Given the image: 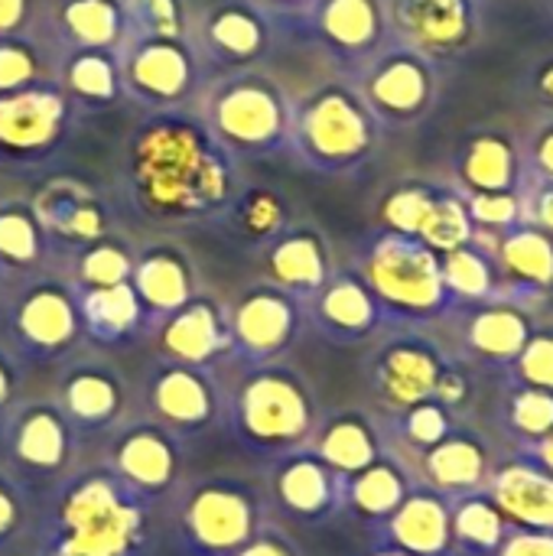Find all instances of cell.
Listing matches in <instances>:
<instances>
[{
	"instance_id": "cell-1",
	"label": "cell",
	"mask_w": 553,
	"mask_h": 556,
	"mask_svg": "<svg viewBox=\"0 0 553 556\" xmlns=\"http://www.w3.org/2000/svg\"><path fill=\"white\" fill-rule=\"evenodd\" d=\"M244 182V163L212 137L196 108H176L147 111L124 134L111 192L121 215L176 235L222 228Z\"/></svg>"
},
{
	"instance_id": "cell-2",
	"label": "cell",
	"mask_w": 553,
	"mask_h": 556,
	"mask_svg": "<svg viewBox=\"0 0 553 556\" xmlns=\"http://www.w3.org/2000/svg\"><path fill=\"white\" fill-rule=\"evenodd\" d=\"M153 508L108 466L65 476L36 515V556H150Z\"/></svg>"
},
{
	"instance_id": "cell-3",
	"label": "cell",
	"mask_w": 553,
	"mask_h": 556,
	"mask_svg": "<svg viewBox=\"0 0 553 556\" xmlns=\"http://www.w3.org/2000/svg\"><path fill=\"white\" fill-rule=\"evenodd\" d=\"M196 114L241 163H274L290 156L293 94L264 65L209 75Z\"/></svg>"
},
{
	"instance_id": "cell-4",
	"label": "cell",
	"mask_w": 553,
	"mask_h": 556,
	"mask_svg": "<svg viewBox=\"0 0 553 556\" xmlns=\"http://www.w3.org/2000/svg\"><path fill=\"white\" fill-rule=\"evenodd\" d=\"M222 424L244 453L277 463L313 443L316 394L310 381L284 362L254 365L244 368L238 384L225 394Z\"/></svg>"
},
{
	"instance_id": "cell-5",
	"label": "cell",
	"mask_w": 553,
	"mask_h": 556,
	"mask_svg": "<svg viewBox=\"0 0 553 556\" xmlns=\"http://www.w3.org/2000/svg\"><path fill=\"white\" fill-rule=\"evenodd\" d=\"M381 134V121L349 75L293 98L290 160L316 176H355L375 160Z\"/></svg>"
},
{
	"instance_id": "cell-6",
	"label": "cell",
	"mask_w": 553,
	"mask_h": 556,
	"mask_svg": "<svg viewBox=\"0 0 553 556\" xmlns=\"http://www.w3.org/2000/svg\"><path fill=\"white\" fill-rule=\"evenodd\" d=\"M0 319L7 345L23 365L68 362L85 342L78 293L62 267L10 283L0 296Z\"/></svg>"
},
{
	"instance_id": "cell-7",
	"label": "cell",
	"mask_w": 553,
	"mask_h": 556,
	"mask_svg": "<svg viewBox=\"0 0 553 556\" xmlns=\"http://www.w3.org/2000/svg\"><path fill=\"white\" fill-rule=\"evenodd\" d=\"M264 492L235 476H205L176 489L173 541L183 556L238 554L267 521Z\"/></svg>"
},
{
	"instance_id": "cell-8",
	"label": "cell",
	"mask_w": 553,
	"mask_h": 556,
	"mask_svg": "<svg viewBox=\"0 0 553 556\" xmlns=\"http://www.w3.org/2000/svg\"><path fill=\"white\" fill-rule=\"evenodd\" d=\"M352 270L378 296L388 323H417L433 319L453 306V296L443 287L440 254L414 235L375 231Z\"/></svg>"
},
{
	"instance_id": "cell-9",
	"label": "cell",
	"mask_w": 553,
	"mask_h": 556,
	"mask_svg": "<svg viewBox=\"0 0 553 556\" xmlns=\"http://www.w3.org/2000/svg\"><path fill=\"white\" fill-rule=\"evenodd\" d=\"M85 114L55 81L0 94V173H49L81 130Z\"/></svg>"
},
{
	"instance_id": "cell-10",
	"label": "cell",
	"mask_w": 553,
	"mask_h": 556,
	"mask_svg": "<svg viewBox=\"0 0 553 556\" xmlns=\"http://www.w3.org/2000/svg\"><path fill=\"white\" fill-rule=\"evenodd\" d=\"M121 68L127 98L143 114L196 108L209 81V68L199 59L192 39L130 36L121 49Z\"/></svg>"
},
{
	"instance_id": "cell-11",
	"label": "cell",
	"mask_w": 553,
	"mask_h": 556,
	"mask_svg": "<svg viewBox=\"0 0 553 556\" xmlns=\"http://www.w3.org/2000/svg\"><path fill=\"white\" fill-rule=\"evenodd\" d=\"M29 202L39 215L59 267L81 248L124 228L114 192L81 176L52 173L33 189Z\"/></svg>"
},
{
	"instance_id": "cell-12",
	"label": "cell",
	"mask_w": 553,
	"mask_h": 556,
	"mask_svg": "<svg viewBox=\"0 0 553 556\" xmlns=\"http://www.w3.org/2000/svg\"><path fill=\"white\" fill-rule=\"evenodd\" d=\"M306 326V303L257 277L228 303L231 358L241 368L280 362Z\"/></svg>"
},
{
	"instance_id": "cell-13",
	"label": "cell",
	"mask_w": 553,
	"mask_h": 556,
	"mask_svg": "<svg viewBox=\"0 0 553 556\" xmlns=\"http://www.w3.org/2000/svg\"><path fill=\"white\" fill-rule=\"evenodd\" d=\"M280 23L254 0H212L192 13V46L209 75L261 68L274 55Z\"/></svg>"
},
{
	"instance_id": "cell-14",
	"label": "cell",
	"mask_w": 553,
	"mask_h": 556,
	"mask_svg": "<svg viewBox=\"0 0 553 556\" xmlns=\"http://www.w3.org/2000/svg\"><path fill=\"white\" fill-rule=\"evenodd\" d=\"M284 26L316 46L345 75L359 72L391 42L388 0H313Z\"/></svg>"
},
{
	"instance_id": "cell-15",
	"label": "cell",
	"mask_w": 553,
	"mask_h": 556,
	"mask_svg": "<svg viewBox=\"0 0 553 556\" xmlns=\"http://www.w3.org/2000/svg\"><path fill=\"white\" fill-rule=\"evenodd\" d=\"M349 78L385 130L414 124L437 98V62L398 39H391Z\"/></svg>"
},
{
	"instance_id": "cell-16",
	"label": "cell",
	"mask_w": 553,
	"mask_h": 556,
	"mask_svg": "<svg viewBox=\"0 0 553 556\" xmlns=\"http://www.w3.org/2000/svg\"><path fill=\"white\" fill-rule=\"evenodd\" d=\"M0 427L7 459L26 489L65 479L81 437L55 401H20Z\"/></svg>"
},
{
	"instance_id": "cell-17",
	"label": "cell",
	"mask_w": 553,
	"mask_h": 556,
	"mask_svg": "<svg viewBox=\"0 0 553 556\" xmlns=\"http://www.w3.org/2000/svg\"><path fill=\"white\" fill-rule=\"evenodd\" d=\"M143 401L150 420L166 427L183 443L218 427L225 414V391L215 381V368H192L163 358H156L147 371Z\"/></svg>"
},
{
	"instance_id": "cell-18",
	"label": "cell",
	"mask_w": 553,
	"mask_h": 556,
	"mask_svg": "<svg viewBox=\"0 0 553 556\" xmlns=\"http://www.w3.org/2000/svg\"><path fill=\"white\" fill-rule=\"evenodd\" d=\"M183 450L186 443L179 437L147 417L114 433L108 469L156 505L183 485Z\"/></svg>"
},
{
	"instance_id": "cell-19",
	"label": "cell",
	"mask_w": 553,
	"mask_h": 556,
	"mask_svg": "<svg viewBox=\"0 0 553 556\" xmlns=\"http://www.w3.org/2000/svg\"><path fill=\"white\" fill-rule=\"evenodd\" d=\"M447 368L450 365L433 342L417 332H401L385 339L368 358V384L385 407L401 414L414 404L433 401Z\"/></svg>"
},
{
	"instance_id": "cell-20",
	"label": "cell",
	"mask_w": 553,
	"mask_h": 556,
	"mask_svg": "<svg viewBox=\"0 0 553 556\" xmlns=\"http://www.w3.org/2000/svg\"><path fill=\"white\" fill-rule=\"evenodd\" d=\"M391 39L433 62L463 55L482 29L479 0H388Z\"/></svg>"
},
{
	"instance_id": "cell-21",
	"label": "cell",
	"mask_w": 553,
	"mask_h": 556,
	"mask_svg": "<svg viewBox=\"0 0 553 556\" xmlns=\"http://www.w3.org/2000/svg\"><path fill=\"white\" fill-rule=\"evenodd\" d=\"M156 345V358L192 365V368H215L218 362L231 358V329H228V303L215 293L202 290L186 306L160 319L150 332Z\"/></svg>"
},
{
	"instance_id": "cell-22",
	"label": "cell",
	"mask_w": 553,
	"mask_h": 556,
	"mask_svg": "<svg viewBox=\"0 0 553 556\" xmlns=\"http://www.w3.org/2000/svg\"><path fill=\"white\" fill-rule=\"evenodd\" d=\"M130 287L153 326L205 290L196 254L173 235L137 244Z\"/></svg>"
},
{
	"instance_id": "cell-23",
	"label": "cell",
	"mask_w": 553,
	"mask_h": 556,
	"mask_svg": "<svg viewBox=\"0 0 553 556\" xmlns=\"http://www.w3.org/2000/svg\"><path fill=\"white\" fill-rule=\"evenodd\" d=\"M52 401L78 437L108 433L127 410V381L108 358H68Z\"/></svg>"
},
{
	"instance_id": "cell-24",
	"label": "cell",
	"mask_w": 553,
	"mask_h": 556,
	"mask_svg": "<svg viewBox=\"0 0 553 556\" xmlns=\"http://www.w3.org/2000/svg\"><path fill=\"white\" fill-rule=\"evenodd\" d=\"M261 280L293 293L310 303L323 283L336 274L332 244L326 231L313 222H290L280 235H274L261 251Z\"/></svg>"
},
{
	"instance_id": "cell-25",
	"label": "cell",
	"mask_w": 553,
	"mask_h": 556,
	"mask_svg": "<svg viewBox=\"0 0 553 556\" xmlns=\"http://www.w3.org/2000/svg\"><path fill=\"white\" fill-rule=\"evenodd\" d=\"M306 323L336 345H359L388 323L378 296L352 267H336L323 290L306 303Z\"/></svg>"
},
{
	"instance_id": "cell-26",
	"label": "cell",
	"mask_w": 553,
	"mask_h": 556,
	"mask_svg": "<svg viewBox=\"0 0 553 556\" xmlns=\"http://www.w3.org/2000/svg\"><path fill=\"white\" fill-rule=\"evenodd\" d=\"M271 498L290 521L323 525L345 508V479L306 446L274 463Z\"/></svg>"
},
{
	"instance_id": "cell-27",
	"label": "cell",
	"mask_w": 553,
	"mask_h": 556,
	"mask_svg": "<svg viewBox=\"0 0 553 556\" xmlns=\"http://www.w3.org/2000/svg\"><path fill=\"white\" fill-rule=\"evenodd\" d=\"M55 49H124L134 36L130 10L117 0H52L39 26Z\"/></svg>"
},
{
	"instance_id": "cell-28",
	"label": "cell",
	"mask_w": 553,
	"mask_h": 556,
	"mask_svg": "<svg viewBox=\"0 0 553 556\" xmlns=\"http://www.w3.org/2000/svg\"><path fill=\"white\" fill-rule=\"evenodd\" d=\"M55 85L85 117L130 104L117 49H59Z\"/></svg>"
},
{
	"instance_id": "cell-29",
	"label": "cell",
	"mask_w": 553,
	"mask_h": 556,
	"mask_svg": "<svg viewBox=\"0 0 553 556\" xmlns=\"http://www.w3.org/2000/svg\"><path fill=\"white\" fill-rule=\"evenodd\" d=\"M75 293H78L85 342L98 349H127L153 332V323L130 283L75 290Z\"/></svg>"
},
{
	"instance_id": "cell-30",
	"label": "cell",
	"mask_w": 553,
	"mask_h": 556,
	"mask_svg": "<svg viewBox=\"0 0 553 556\" xmlns=\"http://www.w3.org/2000/svg\"><path fill=\"white\" fill-rule=\"evenodd\" d=\"M385 547L407 556H447L453 551V505L433 489H414L381 525Z\"/></svg>"
},
{
	"instance_id": "cell-31",
	"label": "cell",
	"mask_w": 553,
	"mask_h": 556,
	"mask_svg": "<svg viewBox=\"0 0 553 556\" xmlns=\"http://www.w3.org/2000/svg\"><path fill=\"white\" fill-rule=\"evenodd\" d=\"M499 280L515 293H548L553 290V235L531 222H518L489 244Z\"/></svg>"
},
{
	"instance_id": "cell-32",
	"label": "cell",
	"mask_w": 553,
	"mask_h": 556,
	"mask_svg": "<svg viewBox=\"0 0 553 556\" xmlns=\"http://www.w3.org/2000/svg\"><path fill=\"white\" fill-rule=\"evenodd\" d=\"M512 528L553 531V472L531 459L508 463L489 479L486 492Z\"/></svg>"
},
{
	"instance_id": "cell-33",
	"label": "cell",
	"mask_w": 553,
	"mask_h": 556,
	"mask_svg": "<svg viewBox=\"0 0 553 556\" xmlns=\"http://www.w3.org/2000/svg\"><path fill=\"white\" fill-rule=\"evenodd\" d=\"M463 195L476 192H518L521 189V156L508 134L482 130L476 134L453 163Z\"/></svg>"
},
{
	"instance_id": "cell-34",
	"label": "cell",
	"mask_w": 553,
	"mask_h": 556,
	"mask_svg": "<svg viewBox=\"0 0 553 556\" xmlns=\"http://www.w3.org/2000/svg\"><path fill=\"white\" fill-rule=\"evenodd\" d=\"M49 267L59 264L33 202L0 195V270L7 274V280L16 283Z\"/></svg>"
},
{
	"instance_id": "cell-35",
	"label": "cell",
	"mask_w": 553,
	"mask_h": 556,
	"mask_svg": "<svg viewBox=\"0 0 553 556\" xmlns=\"http://www.w3.org/2000/svg\"><path fill=\"white\" fill-rule=\"evenodd\" d=\"M424 472L433 492L443 498H463L489 482V450L479 437L453 430L433 450L424 453Z\"/></svg>"
},
{
	"instance_id": "cell-36",
	"label": "cell",
	"mask_w": 553,
	"mask_h": 556,
	"mask_svg": "<svg viewBox=\"0 0 553 556\" xmlns=\"http://www.w3.org/2000/svg\"><path fill=\"white\" fill-rule=\"evenodd\" d=\"M531 332L535 329H531L528 313L521 306L502 303V300H489L466 323L469 349L482 362H492V365H515V358L528 345Z\"/></svg>"
},
{
	"instance_id": "cell-37",
	"label": "cell",
	"mask_w": 553,
	"mask_h": 556,
	"mask_svg": "<svg viewBox=\"0 0 553 556\" xmlns=\"http://www.w3.org/2000/svg\"><path fill=\"white\" fill-rule=\"evenodd\" d=\"M411 492H414V485H411L407 469L394 456L381 453V459H375L368 469L345 479V508L342 511H352L355 518L372 521V525H385L404 505V498Z\"/></svg>"
},
{
	"instance_id": "cell-38",
	"label": "cell",
	"mask_w": 553,
	"mask_h": 556,
	"mask_svg": "<svg viewBox=\"0 0 553 556\" xmlns=\"http://www.w3.org/2000/svg\"><path fill=\"white\" fill-rule=\"evenodd\" d=\"M310 450L342 479H352L355 472H362L375 459H381V440H378L372 420L362 414H352V410L326 420L316 430Z\"/></svg>"
},
{
	"instance_id": "cell-39",
	"label": "cell",
	"mask_w": 553,
	"mask_h": 556,
	"mask_svg": "<svg viewBox=\"0 0 553 556\" xmlns=\"http://www.w3.org/2000/svg\"><path fill=\"white\" fill-rule=\"evenodd\" d=\"M290 202L280 189L264 182H244L235 205L228 208L222 228L231 231L244 248L261 251L274 235H280L290 225Z\"/></svg>"
},
{
	"instance_id": "cell-40",
	"label": "cell",
	"mask_w": 553,
	"mask_h": 556,
	"mask_svg": "<svg viewBox=\"0 0 553 556\" xmlns=\"http://www.w3.org/2000/svg\"><path fill=\"white\" fill-rule=\"evenodd\" d=\"M134 257H137V241H130L127 231L117 228V231L98 238L95 244L81 248L78 254H72L62 264V270L75 290L117 287V283H130Z\"/></svg>"
},
{
	"instance_id": "cell-41",
	"label": "cell",
	"mask_w": 553,
	"mask_h": 556,
	"mask_svg": "<svg viewBox=\"0 0 553 556\" xmlns=\"http://www.w3.org/2000/svg\"><path fill=\"white\" fill-rule=\"evenodd\" d=\"M440 274L453 303H489L499 296V267L479 238L440 254Z\"/></svg>"
},
{
	"instance_id": "cell-42",
	"label": "cell",
	"mask_w": 553,
	"mask_h": 556,
	"mask_svg": "<svg viewBox=\"0 0 553 556\" xmlns=\"http://www.w3.org/2000/svg\"><path fill=\"white\" fill-rule=\"evenodd\" d=\"M55 59L59 49L42 29L0 39V94L55 81Z\"/></svg>"
},
{
	"instance_id": "cell-43",
	"label": "cell",
	"mask_w": 553,
	"mask_h": 556,
	"mask_svg": "<svg viewBox=\"0 0 553 556\" xmlns=\"http://www.w3.org/2000/svg\"><path fill=\"white\" fill-rule=\"evenodd\" d=\"M512 525L499 511V505L489 495H463L453 505V547H463L469 554L492 556L502 541L508 538Z\"/></svg>"
},
{
	"instance_id": "cell-44",
	"label": "cell",
	"mask_w": 553,
	"mask_h": 556,
	"mask_svg": "<svg viewBox=\"0 0 553 556\" xmlns=\"http://www.w3.org/2000/svg\"><path fill=\"white\" fill-rule=\"evenodd\" d=\"M440 199V189L430 182H417V179H404L398 186H391L381 202H378V222L381 231H398V235H414L420 238L433 205Z\"/></svg>"
},
{
	"instance_id": "cell-45",
	"label": "cell",
	"mask_w": 553,
	"mask_h": 556,
	"mask_svg": "<svg viewBox=\"0 0 553 556\" xmlns=\"http://www.w3.org/2000/svg\"><path fill=\"white\" fill-rule=\"evenodd\" d=\"M476 238V225L469 218V208H466V199L463 192H453V189H440V199L420 231V241L430 244L437 254H447L453 248H463Z\"/></svg>"
},
{
	"instance_id": "cell-46",
	"label": "cell",
	"mask_w": 553,
	"mask_h": 556,
	"mask_svg": "<svg viewBox=\"0 0 553 556\" xmlns=\"http://www.w3.org/2000/svg\"><path fill=\"white\" fill-rule=\"evenodd\" d=\"M134 36H160V39H189L192 33V7L189 0H130Z\"/></svg>"
},
{
	"instance_id": "cell-47",
	"label": "cell",
	"mask_w": 553,
	"mask_h": 556,
	"mask_svg": "<svg viewBox=\"0 0 553 556\" xmlns=\"http://www.w3.org/2000/svg\"><path fill=\"white\" fill-rule=\"evenodd\" d=\"M398 427H401V437L414 446V450H433L440 440H447L456 427H453V410L443 407L437 397L433 401H424V404H414L407 410L398 414Z\"/></svg>"
},
{
	"instance_id": "cell-48",
	"label": "cell",
	"mask_w": 553,
	"mask_h": 556,
	"mask_svg": "<svg viewBox=\"0 0 553 556\" xmlns=\"http://www.w3.org/2000/svg\"><path fill=\"white\" fill-rule=\"evenodd\" d=\"M469 218L476 225V235H502L512 225L525 222V202H521V189L518 192H476V195H463Z\"/></svg>"
},
{
	"instance_id": "cell-49",
	"label": "cell",
	"mask_w": 553,
	"mask_h": 556,
	"mask_svg": "<svg viewBox=\"0 0 553 556\" xmlns=\"http://www.w3.org/2000/svg\"><path fill=\"white\" fill-rule=\"evenodd\" d=\"M29 518H33L29 489L16 476L0 472V556L26 534Z\"/></svg>"
},
{
	"instance_id": "cell-50",
	"label": "cell",
	"mask_w": 553,
	"mask_h": 556,
	"mask_svg": "<svg viewBox=\"0 0 553 556\" xmlns=\"http://www.w3.org/2000/svg\"><path fill=\"white\" fill-rule=\"evenodd\" d=\"M508 424L531 443L548 437L553 430V391L521 384V391H515L508 404Z\"/></svg>"
},
{
	"instance_id": "cell-51",
	"label": "cell",
	"mask_w": 553,
	"mask_h": 556,
	"mask_svg": "<svg viewBox=\"0 0 553 556\" xmlns=\"http://www.w3.org/2000/svg\"><path fill=\"white\" fill-rule=\"evenodd\" d=\"M515 371L525 388L553 391V332H531L528 345L515 358Z\"/></svg>"
},
{
	"instance_id": "cell-52",
	"label": "cell",
	"mask_w": 553,
	"mask_h": 556,
	"mask_svg": "<svg viewBox=\"0 0 553 556\" xmlns=\"http://www.w3.org/2000/svg\"><path fill=\"white\" fill-rule=\"evenodd\" d=\"M46 0H0V39L26 36L42 26Z\"/></svg>"
},
{
	"instance_id": "cell-53",
	"label": "cell",
	"mask_w": 553,
	"mask_h": 556,
	"mask_svg": "<svg viewBox=\"0 0 553 556\" xmlns=\"http://www.w3.org/2000/svg\"><path fill=\"white\" fill-rule=\"evenodd\" d=\"M23 358L10 349L0 345V424L13 414L20 404V388H23Z\"/></svg>"
},
{
	"instance_id": "cell-54",
	"label": "cell",
	"mask_w": 553,
	"mask_h": 556,
	"mask_svg": "<svg viewBox=\"0 0 553 556\" xmlns=\"http://www.w3.org/2000/svg\"><path fill=\"white\" fill-rule=\"evenodd\" d=\"M492 556H553V531L512 528Z\"/></svg>"
},
{
	"instance_id": "cell-55",
	"label": "cell",
	"mask_w": 553,
	"mask_h": 556,
	"mask_svg": "<svg viewBox=\"0 0 553 556\" xmlns=\"http://www.w3.org/2000/svg\"><path fill=\"white\" fill-rule=\"evenodd\" d=\"M521 202H525V222L553 235V182L531 179V186L521 192Z\"/></svg>"
},
{
	"instance_id": "cell-56",
	"label": "cell",
	"mask_w": 553,
	"mask_h": 556,
	"mask_svg": "<svg viewBox=\"0 0 553 556\" xmlns=\"http://www.w3.org/2000/svg\"><path fill=\"white\" fill-rule=\"evenodd\" d=\"M231 556H303L300 554V547H297V541L293 538H287L280 528H271V525H264L238 554Z\"/></svg>"
},
{
	"instance_id": "cell-57",
	"label": "cell",
	"mask_w": 553,
	"mask_h": 556,
	"mask_svg": "<svg viewBox=\"0 0 553 556\" xmlns=\"http://www.w3.org/2000/svg\"><path fill=\"white\" fill-rule=\"evenodd\" d=\"M531 176L538 182H553V124L541 127L531 140V156H528Z\"/></svg>"
},
{
	"instance_id": "cell-58",
	"label": "cell",
	"mask_w": 553,
	"mask_h": 556,
	"mask_svg": "<svg viewBox=\"0 0 553 556\" xmlns=\"http://www.w3.org/2000/svg\"><path fill=\"white\" fill-rule=\"evenodd\" d=\"M254 3H261L277 23H290L293 16H300L313 0H254Z\"/></svg>"
},
{
	"instance_id": "cell-59",
	"label": "cell",
	"mask_w": 553,
	"mask_h": 556,
	"mask_svg": "<svg viewBox=\"0 0 553 556\" xmlns=\"http://www.w3.org/2000/svg\"><path fill=\"white\" fill-rule=\"evenodd\" d=\"M531 463H538L541 469H548L553 472V430L548 437H541V440H535L531 443V456H528Z\"/></svg>"
},
{
	"instance_id": "cell-60",
	"label": "cell",
	"mask_w": 553,
	"mask_h": 556,
	"mask_svg": "<svg viewBox=\"0 0 553 556\" xmlns=\"http://www.w3.org/2000/svg\"><path fill=\"white\" fill-rule=\"evenodd\" d=\"M368 556H407V554H401V551H391V547H378L375 554H368Z\"/></svg>"
},
{
	"instance_id": "cell-61",
	"label": "cell",
	"mask_w": 553,
	"mask_h": 556,
	"mask_svg": "<svg viewBox=\"0 0 553 556\" xmlns=\"http://www.w3.org/2000/svg\"><path fill=\"white\" fill-rule=\"evenodd\" d=\"M541 88H544V91H551V94H553V68L548 72V75H544V78H541Z\"/></svg>"
},
{
	"instance_id": "cell-62",
	"label": "cell",
	"mask_w": 553,
	"mask_h": 556,
	"mask_svg": "<svg viewBox=\"0 0 553 556\" xmlns=\"http://www.w3.org/2000/svg\"><path fill=\"white\" fill-rule=\"evenodd\" d=\"M7 287H10V280H7V274L0 270V296H3V290H7Z\"/></svg>"
},
{
	"instance_id": "cell-63",
	"label": "cell",
	"mask_w": 553,
	"mask_h": 556,
	"mask_svg": "<svg viewBox=\"0 0 553 556\" xmlns=\"http://www.w3.org/2000/svg\"><path fill=\"white\" fill-rule=\"evenodd\" d=\"M117 3H130V0H117Z\"/></svg>"
},
{
	"instance_id": "cell-64",
	"label": "cell",
	"mask_w": 553,
	"mask_h": 556,
	"mask_svg": "<svg viewBox=\"0 0 553 556\" xmlns=\"http://www.w3.org/2000/svg\"><path fill=\"white\" fill-rule=\"evenodd\" d=\"M551 7H553V0H551Z\"/></svg>"
}]
</instances>
